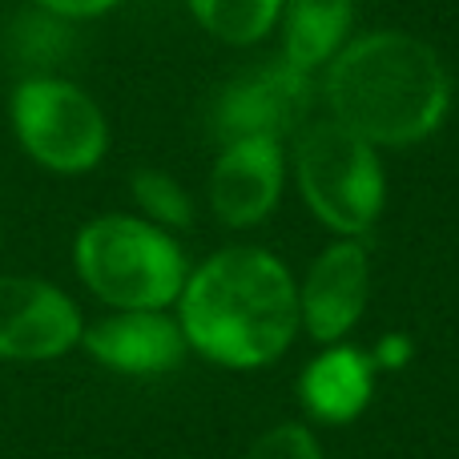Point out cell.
Masks as SVG:
<instances>
[{
  "mask_svg": "<svg viewBox=\"0 0 459 459\" xmlns=\"http://www.w3.org/2000/svg\"><path fill=\"white\" fill-rule=\"evenodd\" d=\"M286 169H290L286 142H274V137L222 142L206 182V198L214 218L230 230L266 222L286 190Z\"/></svg>",
  "mask_w": 459,
  "mask_h": 459,
  "instance_id": "obj_9",
  "label": "cell"
},
{
  "mask_svg": "<svg viewBox=\"0 0 459 459\" xmlns=\"http://www.w3.org/2000/svg\"><path fill=\"white\" fill-rule=\"evenodd\" d=\"M326 113L375 150H411L452 113V69L431 40L403 29L351 37L326 65Z\"/></svg>",
  "mask_w": 459,
  "mask_h": 459,
  "instance_id": "obj_2",
  "label": "cell"
},
{
  "mask_svg": "<svg viewBox=\"0 0 459 459\" xmlns=\"http://www.w3.org/2000/svg\"><path fill=\"white\" fill-rule=\"evenodd\" d=\"M190 16L222 45H258L278 29L282 0H186Z\"/></svg>",
  "mask_w": 459,
  "mask_h": 459,
  "instance_id": "obj_13",
  "label": "cell"
},
{
  "mask_svg": "<svg viewBox=\"0 0 459 459\" xmlns=\"http://www.w3.org/2000/svg\"><path fill=\"white\" fill-rule=\"evenodd\" d=\"M0 238H4V226H0Z\"/></svg>",
  "mask_w": 459,
  "mask_h": 459,
  "instance_id": "obj_18",
  "label": "cell"
},
{
  "mask_svg": "<svg viewBox=\"0 0 459 459\" xmlns=\"http://www.w3.org/2000/svg\"><path fill=\"white\" fill-rule=\"evenodd\" d=\"M411 355H415V342L407 334H383L371 347V359L379 371H399V367L411 363Z\"/></svg>",
  "mask_w": 459,
  "mask_h": 459,
  "instance_id": "obj_16",
  "label": "cell"
},
{
  "mask_svg": "<svg viewBox=\"0 0 459 459\" xmlns=\"http://www.w3.org/2000/svg\"><path fill=\"white\" fill-rule=\"evenodd\" d=\"M85 315L45 278L0 274V359L4 363H48L81 347Z\"/></svg>",
  "mask_w": 459,
  "mask_h": 459,
  "instance_id": "obj_7",
  "label": "cell"
},
{
  "mask_svg": "<svg viewBox=\"0 0 459 459\" xmlns=\"http://www.w3.org/2000/svg\"><path fill=\"white\" fill-rule=\"evenodd\" d=\"M315 73L294 69L286 56H270L262 65L242 69L226 81L214 101L218 142L238 137H274L286 142L310 121V97H315Z\"/></svg>",
  "mask_w": 459,
  "mask_h": 459,
  "instance_id": "obj_6",
  "label": "cell"
},
{
  "mask_svg": "<svg viewBox=\"0 0 459 459\" xmlns=\"http://www.w3.org/2000/svg\"><path fill=\"white\" fill-rule=\"evenodd\" d=\"M242 459H323V444L307 423H274L246 447Z\"/></svg>",
  "mask_w": 459,
  "mask_h": 459,
  "instance_id": "obj_15",
  "label": "cell"
},
{
  "mask_svg": "<svg viewBox=\"0 0 459 459\" xmlns=\"http://www.w3.org/2000/svg\"><path fill=\"white\" fill-rule=\"evenodd\" d=\"M375 367L371 351L355 347V342H326L299 375V399L307 407L310 420L331 423V428H347L367 411L375 395Z\"/></svg>",
  "mask_w": 459,
  "mask_h": 459,
  "instance_id": "obj_11",
  "label": "cell"
},
{
  "mask_svg": "<svg viewBox=\"0 0 459 459\" xmlns=\"http://www.w3.org/2000/svg\"><path fill=\"white\" fill-rule=\"evenodd\" d=\"M81 347L105 371L153 379L186 363L190 342L174 310H109L97 323H85Z\"/></svg>",
  "mask_w": 459,
  "mask_h": 459,
  "instance_id": "obj_10",
  "label": "cell"
},
{
  "mask_svg": "<svg viewBox=\"0 0 459 459\" xmlns=\"http://www.w3.org/2000/svg\"><path fill=\"white\" fill-rule=\"evenodd\" d=\"M45 13L61 16V21H89V16H105L109 8H117L121 0H37Z\"/></svg>",
  "mask_w": 459,
  "mask_h": 459,
  "instance_id": "obj_17",
  "label": "cell"
},
{
  "mask_svg": "<svg viewBox=\"0 0 459 459\" xmlns=\"http://www.w3.org/2000/svg\"><path fill=\"white\" fill-rule=\"evenodd\" d=\"M129 194H134L137 214H142L145 222L169 230V234L194 226V198H190V190H186L174 174H166V169H158V166L134 169V178H129Z\"/></svg>",
  "mask_w": 459,
  "mask_h": 459,
  "instance_id": "obj_14",
  "label": "cell"
},
{
  "mask_svg": "<svg viewBox=\"0 0 459 459\" xmlns=\"http://www.w3.org/2000/svg\"><path fill=\"white\" fill-rule=\"evenodd\" d=\"M367 299H371V254L363 238H334L315 254L299 282L302 326L318 347L342 342L363 323Z\"/></svg>",
  "mask_w": 459,
  "mask_h": 459,
  "instance_id": "obj_8",
  "label": "cell"
},
{
  "mask_svg": "<svg viewBox=\"0 0 459 459\" xmlns=\"http://www.w3.org/2000/svg\"><path fill=\"white\" fill-rule=\"evenodd\" d=\"M8 121L16 145L48 174H89L109 153V121L101 105L81 85L53 73H32L13 89Z\"/></svg>",
  "mask_w": 459,
  "mask_h": 459,
  "instance_id": "obj_5",
  "label": "cell"
},
{
  "mask_svg": "<svg viewBox=\"0 0 459 459\" xmlns=\"http://www.w3.org/2000/svg\"><path fill=\"white\" fill-rule=\"evenodd\" d=\"M73 266L109 310H174L190 278L186 250L142 214H101L77 230Z\"/></svg>",
  "mask_w": 459,
  "mask_h": 459,
  "instance_id": "obj_3",
  "label": "cell"
},
{
  "mask_svg": "<svg viewBox=\"0 0 459 459\" xmlns=\"http://www.w3.org/2000/svg\"><path fill=\"white\" fill-rule=\"evenodd\" d=\"M290 169L307 210L334 238H363L387 206V174L379 150L331 113L310 117L294 134Z\"/></svg>",
  "mask_w": 459,
  "mask_h": 459,
  "instance_id": "obj_4",
  "label": "cell"
},
{
  "mask_svg": "<svg viewBox=\"0 0 459 459\" xmlns=\"http://www.w3.org/2000/svg\"><path fill=\"white\" fill-rule=\"evenodd\" d=\"M282 53L294 69L318 73L355 37V0H282Z\"/></svg>",
  "mask_w": 459,
  "mask_h": 459,
  "instance_id": "obj_12",
  "label": "cell"
},
{
  "mask_svg": "<svg viewBox=\"0 0 459 459\" xmlns=\"http://www.w3.org/2000/svg\"><path fill=\"white\" fill-rule=\"evenodd\" d=\"M190 351L226 371H258L302 331L299 278L262 246H226L190 270L174 307Z\"/></svg>",
  "mask_w": 459,
  "mask_h": 459,
  "instance_id": "obj_1",
  "label": "cell"
}]
</instances>
